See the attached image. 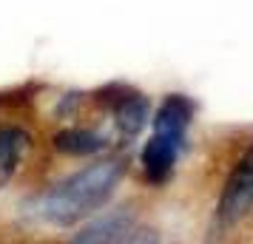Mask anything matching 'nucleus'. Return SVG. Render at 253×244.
Returning a JSON list of instances; mask_svg holds the SVG:
<instances>
[{
  "label": "nucleus",
  "instance_id": "nucleus-2",
  "mask_svg": "<svg viewBox=\"0 0 253 244\" xmlns=\"http://www.w3.org/2000/svg\"><path fill=\"white\" fill-rule=\"evenodd\" d=\"M251 216H253V139L239 153V159L230 165L228 176L219 187L213 227H216V233H230Z\"/></svg>",
  "mask_w": 253,
  "mask_h": 244
},
{
  "label": "nucleus",
  "instance_id": "nucleus-7",
  "mask_svg": "<svg viewBox=\"0 0 253 244\" xmlns=\"http://www.w3.org/2000/svg\"><path fill=\"white\" fill-rule=\"evenodd\" d=\"M51 148L71 159H88V156H100L103 151H108L111 142L105 134L88 128V125H71L51 137Z\"/></svg>",
  "mask_w": 253,
  "mask_h": 244
},
{
  "label": "nucleus",
  "instance_id": "nucleus-5",
  "mask_svg": "<svg viewBox=\"0 0 253 244\" xmlns=\"http://www.w3.org/2000/svg\"><path fill=\"white\" fill-rule=\"evenodd\" d=\"M185 145L168 139V137H160L154 134L145 145H142V153H139V165H142V179L148 187H162L171 182L173 171H176V162L182 156Z\"/></svg>",
  "mask_w": 253,
  "mask_h": 244
},
{
  "label": "nucleus",
  "instance_id": "nucleus-8",
  "mask_svg": "<svg viewBox=\"0 0 253 244\" xmlns=\"http://www.w3.org/2000/svg\"><path fill=\"white\" fill-rule=\"evenodd\" d=\"M32 145V134L23 125H0V185L12 182L23 168V156Z\"/></svg>",
  "mask_w": 253,
  "mask_h": 244
},
{
  "label": "nucleus",
  "instance_id": "nucleus-6",
  "mask_svg": "<svg viewBox=\"0 0 253 244\" xmlns=\"http://www.w3.org/2000/svg\"><path fill=\"white\" fill-rule=\"evenodd\" d=\"M194 114H196V103L191 97H185V94H168L162 100V105L157 108L154 134L185 145V137H188L191 122H194Z\"/></svg>",
  "mask_w": 253,
  "mask_h": 244
},
{
  "label": "nucleus",
  "instance_id": "nucleus-4",
  "mask_svg": "<svg viewBox=\"0 0 253 244\" xmlns=\"http://www.w3.org/2000/svg\"><path fill=\"white\" fill-rule=\"evenodd\" d=\"M160 236H154L151 227H142L131 213L120 210V213H108V216H100V219L88 221L85 227L71 236V242H97V244H114V242H157Z\"/></svg>",
  "mask_w": 253,
  "mask_h": 244
},
{
  "label": "nucleus",
  "instance_id": "nucleus-3",
  "mask_svg": "<svg viewBox=\"0 0 253 244\" xmlns=\"http://www.w3.org/2000/svg\"><path fill=\"white\" fill-rule=\"evenodd\" d=\"M91 103L111 114L120 137H126V139H137L151 114L148 97L126 82H105L103 88L91 94Z\"/></svg>",
  "mask_w": 253,
  "mask_h": 244
},
{
  "label": "nucleus",
  "instance_id": "nucleus-1",
  "mask_svg": "<svg viewBox=\"0 0 253 244\" xmlns=\"http://www.w3.org/2000/svg\"><path fill=\"white\" fill-rule=\"evenodd\" d=\"M126 159H97L80 171L66 176L63 182L48 187L40 199V216L54 227L83 224L114 199L117 187L126 176Z\"/></svg>",
  "mask_w": 253,
  "mask_h": 244
}]
</instances>
